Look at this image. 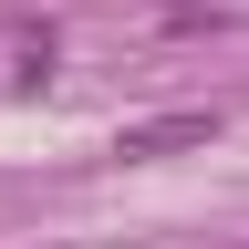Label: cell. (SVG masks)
Masks as SVG:
<instances>
[{
	"label": "cell",
	"instance_id": "6da1fadb",
	"mask_svg": "<svg viewBox=\"0 0 249 249\" xmlns=\"http://www.w3.org/2000/svg\"><path fill=\"white\" fill-rule=\"evenodd\" d=\"M197 145H218V114H208V104H197V114H145V124L114 135V156H197Z\"/></svg>",
	"mask_w": 249,
	"mask_h": 249
}]
</instances>
